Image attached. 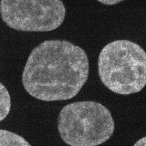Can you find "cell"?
I'll list each match as a JSON object with an SVG mask.
<instances>
[{"label":"cell","mask_w":146,"mask_h":146,"mask_svg":"<svg viewBox=\"0 0 146 146\" xmlns=\"http://www.w3.org/2000/svg\"><path fill=\"white\" fill-rule=\"evenodd\" d=\"M58 129L62 140L71 146H96L110 139L114 130L111 113L101 104L76 102L59 113Z\"/></svg>","instance_id":"3"},{"label":"cell","mask_w":146,"mask_h":146,"mask_svg":"<svg viewBox=\"0 0 146 146\" xmlns=\"http://www.w3.org/2000/svg\"><path fill=\"white\" fill-rule=\"evenodd\" d=\"M1 121L3 120L9 114L11 107V97L8 90L1 83Z\"/></svg>","instance_id":"6"},{"label":"cell","mask_w":146,"mask_h":146,"mask_svg":"<svg viewBox=\"0 0 146 146\" xmlns=\"http://www.w3.org/2000/svg\"><path fill=\"white\" fill-rule=\"evenodd\" d=\"M0 11L8 27L26 32L54 30L62 24L66 15L60 0H1Z\"/></svg>","instance_id":"4"},{"label":"cell","mask_w":146,"mask_h":146,"mask_svg":"<svg viewBox=\"0 0 146 146\" xmlns=\"http://www.w3.org/2000/svg\"><path fill=\"white\" fill-rule=\"evenodd\" d=\"M0 146H31L23 137L6 130H0Z\"/></svg>","instance_id":"5"},{"label":"cell","mask_w":146,"mask_h":146,"mask_svg":"<svg viewBox=\"0 0 146 146\" xmlns=\"http://www.w3.org/2000/svg\"><path fill=\"white\" fill-rule=\"evenodd\" d=\"M134 146H146V137L139 139Z\"/></svg>","instance_id":"7"},{"label":"cell","mask_w":146,"mask_h":146,"mask_svg":"<svg viewBox=\"0 0 146 146\" xmlns=\"http://www.w3.org/2000/svg\"><path fill=\"white\" fill-rule=\"evenodd\" d=\"M101 80L109 90L121 95L141 91L146 85V53L136 43L126 40L105 46L98 60Z\"/></svg>","instance_id":"2"},{"label":"cell","mask_w":146,"mask_h":146,"mask_svg":"<svg viewBox=\"0 0 146 146\" xmlns=\"http://www.w3.org/2000/svg\"><path fill=\"white\" fill-rule=\"evenodd\" d=\"M89 74V59L82 48L67 40H45L30 54L22 83L38 100H67L79 93Z\"/></svg>","instance_id":"1"}]
</instances>
